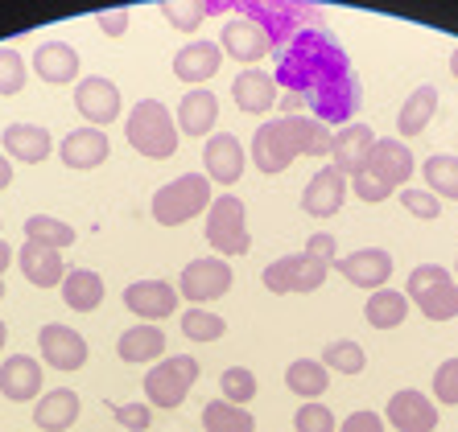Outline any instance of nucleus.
<instances>
[{
  "instance_id": "obj_45",
  "label": "nucleus",
  "mask_w": 458,
  "mask_h": 432,
  "mask_svg": "<svg viewBox=\"0 0 458 432\" xmlns=\"http://www.w3.org/2000/svg\"><path fill=\"white\" fill-rule=\"evenodd\" d=\"M396 194H401V206H405L413 219L437 222V214H442V202H437L429 190H409V186H405V190H396Z\"/></svg>"
},
{
  "instance_id": "obj_35",
  "label": "nucleus",
  "mask_w": 458,
  "mask_h": 432,
  "mask_svg": "<svg viewBox=\"0 0 458 432\" xmlns=\"http://www.w3.org/2000/svg\"><path fill=\"white\" fill-rule=\"evenodd\" d=\"M421 178H426V190L434 194L437 202L442 198L458 202V157L454 153H434V157H426Z\"/></svg>"
},
{
  "instance_id": "obj_47",
  "label": "nucleus",
  "mask_w": 458,
  "mask_h": 432,
  "mask_svg": "<svg viewBox=\"0 0 458 432\" xmlns=\"http://www.w3.org/2000/svg\"><path fill=\"white\" fill-rule=\"evenodd\" d=\"M306 255H310V260H318V264L331 268L335 260H339V239H335L331 231H314V235L306 239Z\"/></svg>"
},
{
  "instance_id": "obj_37",
  "label": "nucleus",
  "mask_w": 458,
  "mask_h": 432,
  "mask_svg": "<svg viewBox=\"0 0 458 432\" xmlns=\"http://www.w3.org/2000/svg\"><path fill=\"white\" fill-rule=\"evenodd\" d=\"M203 428L207 432H256V420H252V411L248 408H235V403L227 400H211L203 408Z\"/></svg>"
},
{
  "instance_id": "obj_41",
  "label": "nucleus",
  "mask_w": 458,
  "mask_h": 432,
  "mask_svg": "<svg viewBox=\"0 0 458 432\" xmlns=\"http://www.w3.org/2000/svg\"><path fill=\"white\" fill-rule=\"evenodd\" d=\"M219 387H224V400L235 403V408H248V403L256 400V375L248 367H227L224 375H219Z\"/></svg>"
},
{
  "instance_id": "obj_5",
  "label": "nucleus",
  "mask_w": 458,
  "mask_h": 432,
  "mask_svg": "<svg viewBox=\"0 0 458 432\" xmlns=\"http://www.w3.org/2000/svg\"><path fill=\"white\" fill-rule=\"evenodd\" d=\"M232 12L248 17L252 25H260V33L268 37L273 50L289 42V37H298L301 29H314L318 25V9H306V4H285V0H244V4H232Z\"/></svg>"
},
{
  "instance_id": "obj_39",
  "label": "nucleus",
  "mask_w": 458,
  "mask_h": 432,
  "mask_svg": "<svg viewBox=\"0 0 458 432\" xmlns=\"http://www.w3.org/2000/svg\"><path fill=\"white\" fill-rule=\"evenodd\" d=\"M232 4H224V0H211V4H182V0H170V4H161V17L174 25V29H182V33H194L199 25L207 21V17H215V12H227Z\"/></svg>"
},
{
  "instance_id": "obj_54",
  "label": "nucleus",
  "mask_w": 458,
  "mask_h": 432,
  "mask_svg": "<svg viewBox=\"0 0 458 432\" xmlns=\"http://www.w3.org/2000/svg\"><path fill=\"white\" fill-rule=\"evenodd\" d=\"M454 272H458V264H454Z\"/></svg>"
},
{
  "instance_id": "obj_52",
  "label": "nucleus",
  "mask_w": 458,
  "mask_h": 432,
  "mask_svg": "<svg viewBox=\"0 0 458 432\" xmlns=\"http://www.w3.org/2000/svg\"><path fill=\"white\" fill-rule=\"evenodd\" d=\"M450 74L458 79V46H454V54H450Z\"/></svg>"
},
{
  "instance_id": "obj_38",
  "label": "nucleus",
  "mask_w": 458,
  "mask_h": 432,
  "mask_svg": "<svg viewBox=\"0 0 458 432\" xmlns=\"http://www.w3.org/2000/svg\"><path fill=\"white\" fill-rule=\"evenodd\" d=\"M25 239L30 243H42V247H54V252H63L75 243V227L63 219H54V214H33L25 219Z\"/></svg>"
},
{
  "instance_id": "obj_21",
  "label": "nucleus",
  "mask_w": 458,
  "mask_h": 432,
  "mask_svg": "<svg viewBox=\"0 0 458 432\" xmlns=\"http://www.w3.org/2000/svg\"><path fill=\"white\" fill-rule=\"evenodd\" d=\"M335 268H339V276L352 280L355 288H384L388 276H393V255L384 252V247H360V252L335 260Z\"/></svg>"
},
{
  "instance_id": "obj_43",
  "label": "nucleus",
  "mask_w": 458,
  "mask_h": 432,
  "mask_svg": "<svg viewBox=\"0 0 458 432\" xmlns=\"http://www.w3.org/2000/svg\"><path fill=\"white\" fill-rule=\"evenodd\" d=\"M293 428L298 432H335L339 428V420H335V411L327 408V403L310 400V403H301V408L293 411Z\"/></svg>"
},
{
  "instance_id": "obj_15",
  "label": "nucleus",
  "mask_w": 458,
  "mask_h": 432,
  "mask_svg": "<svg viewBox=\"0 0 458 432\" xmlns=\"http://www.w3.org/2000/svg\"><path fill=\"white\" fill-rule=\"evenodd\" d=\"M178 288L170 280H132L124 288V309L128 313H137L140 321H165V317L178 313Z\"/></svg>"
},
{
  "instance_id": "obj_27",
  "label": "nucleus",
  "mask_w": 458,
  "mask_h": 432,
  "mask_svg": "<svg viewBox=\"0 0 458 432\" xmlns=\"http://www.w3.org/2000/svg\"><path fill=\"white\" fill-rule=\"evenodd\" d=\"M224 66V50L215 42H186L178 54H174V74H178L182 83H211L215 74Z\"/></svg>"
},
{
  "instance_id": "obj_20",
  "label": "nucleus",
  "mask_w": 458,
  "mask_h": 432,
  "mask_svg": "<svg viewBox=\"0 0 458 432\" xmlns=\"http://www.w3.org/2000/svg\"><path fill=\"white\" fill-rule=\"evenodd\" d=\"M232 99H235V107H240L244 116H265V112H273V107H277L281 91H277V83H273V74H268V71L248 66V71L235 74Z\"/></svg>"
},
{
  "instance_id": "obj_36",
  "label": "nucleus",
  "mask_w": 458,
  "mask_h": 432,
  "mask_svg": "<svg viewBox=\"0 0 458 432\" xmlns=\"http://www.w3.org/2000/svg\"><path fill=\"white\" fill-rule=\"evenodd\" d=\"M322 367L335 370V375H363L368 370V354H363V346L355 342V337H335V342H327V350H322Z\"/></svg>"
},
{
  "instance_id": "obj_17",
  "label": "nucleus",
  "mask_w": 458,
  "mask_h": 432,
  "mask_svg": "<svg viewBox=\"0 0 458 432\" xmlns=\"http://www.w3.org/2000/svg\"><path fill=\"white\" fill-rule=\"evenodd\" d=\"M42 362L33 354H9L0 362V395L9 403H30L42 395Z\"/></svg>"
},
{
  "instance_id": "obj_28",
  "label": "nucleus",
  "mask_w": 458,
  "mask_h": 432,
  "mask_svg": "<svg viewBox=\"0 0 458 432\" xmlns=\"http://www.w3.org/2000/svg\"><path fill=\"white\" fill-rule=\"evenodd\" d=\"M0 140H4L9 161H21V165H42L54 148V137L42 124H9L0 132Z\"/></svg>"
},
{
  "instance_id": "obj_4",
  "label": "nucleus",
  "mask_w": 458,
  "mask_h": 432,
  "mask_svg": "<svg viewBox=\"0 0 458 432\" xmlns=\"http://www.w3.org/2000/svg\"><path fill=\"white\" fill-rule=\"evenodd\" d=\"M124 137L132 145V153L149 161H165V157H178V124H174L170 107L161 104V99H140L124 120Z\"/></svg>"
},
{
  "instance_id": "obj_29",
  "label": "nucleus",
  "mask_w": 458,
  "mask_h": 432,
  "mask_svg": "<svg viewBox=\"0 0 458 432\" xmlns=\"http://www.w3.org/2000/svg\"><path fill=\"white\" fill-rule=\"evenodd\" d=\"M215 124H219L215 91H186L178 104V137H207Z\"/></svg>"
},
{
  "instance_id": "obj_11",
  "label": "nucleus",
  "mask_w": 458,
  "mask_h": 432,
  "mask_svg": "<svg viewBox=\"0 0 458 432\" xmlns=\"http://www.w3.org/2000/svg\"><path fill=\"white\" fill-rule=\"evenodd\" d=\"M327 272H331L327 264H318V260H310L306 252H298V255L273 260V264L260 272V280H265L268 293L285 296V293H314V288H322L327 285Z\"/></svg>"
},
{
  "instance_id": "obj_7",
  "label": "nucleus",
  "mask_w": 458,
  "mask_h": 432,
  "mask_svg": "<svg viewBox=\"0 0 458 432\" xmlns=\"http://www.w3.org/2000/svg\"><path fill=\"white\" fill-rule=\"evenodd\" d=\"M211 206V181L203 173H182V178L165 181L157 194H153V219L161 227H182V222L199 219V214Z\"/></svg>"
},
{
  "instance_id": "obj_26",
  "label": "nucleus",
  "mask_w": 458,
  "mask_h": 432,
  "mask_svg": "<svg viewBox=\"0 0 458 432\" xmlns=\"http://www.w3.org/2000/svg\"><path fill=\"white\" fill-rule=\"evenodd\" d=\"M79 411H83V403H79L75 391L54 387V391H46V395H38V403H33V424H38V432H66V428H75Z\"/></svg>"
},
{
  "instance_id": "obj_44",
  "label": "nucleus",
  "mask_w": 458,
  "mask_h": 432,
  "mask_svg": "<svg viewBox=\"0 0 458 432\" xmlns=\"http://www.w3.org/2000/svg\"><path fill=\"white\" fill-rule=\"evenodd\" d=\"M434 400L442 408H458V359L437 362L434 370Z\"/></svg>"
},
{
  "instance_id": "obj_31",
  "label": "nucleus",
  "mask_w": 458,
  "mask_h": 432,
  "mask_svg": "<svg viewBox=\"0 0 458 432\" xmlns=\"http://www.w3.org/2000/svg\"><path fill=\"white\" fill-rule=\"evenodd\" d=\"M58 288H63L66 309H75V313H96L104 305V276L91 268H71Z\"/></svg>"
},
{
  "instance_id": "obj_16",
  "label": "nucleus",
  "mask_w": 458,
  "mask_h": 432,
  "mask_svg": "<svg viewBox=\"0 0 458 432\" xmlns=\"http://www.w3.org/2000/svg\"><path fill=\"white\" fill-rule=\"evenodd\" d=\"M347 178H343L335 165H322L314 178H310L306 194H301V211L310 219H335L343 211V202H347Z\"/></svg>"
},
{
  "instance_id": "obj_6",
  "label": "nucleus",
  "mask_w": 458,
  "mask_h": 432,
  "mask_svg": "<svg viewBox=\"0 0 458 432\" xmlns=\"http://www.w3.org/2000/svg\"><path fill=\"white\" fill-rule=\"evenodd\" d=\"M405 296L421 309L426 321H454L458 317V280L442 264H421L409 272Z\"/></svg>"
},
{
  "instance_id": "obj_2",
  "label": "nucleus",
  "mask_w": 458,
  "mask_h": 432,
  "mask_svg": "<svg viewBox=\"0 0 458 432\" xmlns=\"http://www.w3.org/2000/svg\"><path fill=\"white\" fill-rule=\"evenodd\" d=\"M331 153V128L314 116H273L256 128L248 157L260 173H285L298 157H327Z\"/></svg>"
},
{
  "instance_id": "obj_49",
  "label": "nucleus",
  "mask_w": 458,
  "mask_h": 432,
  "mask_svg": "<svg viewBox=\"0 0 458 432\" xmlns=\"http://www.w3.org/2000/svg\"><path fill=\"white\" fill-rule=\"evenodd\" d=\"M128 21H132V12H128V9H104V12H96V25L107 33V37H124Z\"/></svg>"
},
{
  "instance_id": "obj_46",
  "label": "nucleus",
  "mask_w": 458,
  "mask_h": 432,
  "mask_svg": "<svg viewBox=\"0 0 458 432\" xmlns=\"http://www.w3.org/2000/svg\"><path fill=\"white\" fill-rule=\"evenodd\" d=\"M112 416H116V424H124L128 432H145L153 424L149 403H112Z\"/></svg>"
},
{
  "instance_id": "obj_33",
  "label": "nucleus",
  "mask_w": 458,
  "mask_h": 432,
  "mask_svg": "<svg viewBox=\"0 0 458 432\" xmlns=\"http://www.w3.org/2000/svg\"><path fill=\"white\" fill-rule=\"evenodd\" d=\"M285 387L293 391V395H301V403L322 400L327 387H331V370L322 367L318 359H293L285 367Z\"/></svg>"
},
{
  "instance_id": "obj_9",
  "label": "nucleus",
  "mask_w": 458,
  "mask_h": 432,
  "mask_svg": "<svg viewBox=\"0 0 458 432\" xmlns=\"http://www.w3.org/2000/svg\"><path fill=\"white\" fill-rule=\"evenodd\" d=\"M207 243L215 247L219 260H227V255H248V247H252V235H248V211L235 194H219V198H211V206H207Z\"/></svg>"
},
{
  "instance_id": "obj_19",
  "label": "nucleus",
  "mask_w": 458,
  "mask_h": 432,
  "mask_svg": "<svg viewBox=\"0 0 458 432\" xmlns=\"http://www.w3.org/2000/svg\"><path fill=\"white\" fill-rule=\"evenodd\" d=\"M219 50H224V58H235V62H244V66H252V62H260L273 46H268V37L260 33V25H252L248 17H240V12H232L227 17V25H224V33H219Z\"/></svg>"
},
{
  "instance_id": "obj_40",
  "label": "nucleus",
  "mask_w": 458,
  "mask_h": 432,
  "mask_svg": "<svg viewBox=\"0 0 458 432\" xmlns=\"http://www.w3.org/2000/svg\"><path fill=\"white\" fill-rule=\"evenodd\" d=\"M182 334L191 337V342H219L227 334V321L203 305H191L182 313Z\"/></svg>"
},
{
  "instance_id": "obj_12",
  "label": "nucleus",
  "mask_w": 458,
  "mask_h": 432,
  "mask_svg": "<svg viewBox=\"0 0 458 432\" xmlns=\"http://www.w3.org/2000/svg\"><path fill=\"white\" fill-rule=\"evenodd\" d=\"M75 107L79 116L87 120V128H99L104 132V124H116L120 120V87L112 83V79H104V74H91V79H79L75 87Z\"/></svg>"
},
{
  "instance_id": "obj_51",
  "label": "nucleus",
  "mask_w": 458,
  "mask_h": 432,
  "mask_svg": "<svg viewBox=\"0 0 458 432\" xmlns=\"http://www.w3.org/2000/svg\"><path fill=\"white\" fill-rule=\"evenodd\" d=\"M9 186H13V161L0 157V190H9Z\"/></svg>"
},
{
  "instance_id": "obj_22",
  "label": "nucleus",
  "mask_w": 458,
  "mask_h": 432,
  "mask_svg": "<svg viewBox=\"0 0 458 432\" xmlns=\"http://www.w3.org/2000/svg\"><path fill=\"white\" fill-rule=\"evenodd\" d=\"M13 260H17V268H21V276L30 280L33 288H58L66 276V264L63 255L54 252V247H42V243H30L25 239L17 252H13Z\"/></svg>"
},
{
  "instance_id": "obj_10",
  "label": "nucleus",
  "mask_w": 458,
  "mask_h": 432,
  "mask_svg": "<svg viewBox=\"0 0 458 432\" xmlns=\"http://www.w3.org/2000/svg\"><path fill=\"white\" fill-rule=\"evenodd\" d=\"M232 264L219 260V255H203V260H191L182 268V280H178V296H186L191 305H211L219 296L232 293Z\"/></svg>"
},
{
  "instance_id": "obj_18",
  "label": "nucleus",
  "mask_w": 458,
  "mask_h": 432,
  "mask_svg": "<svg viewBox=\"0 0 458 432\" xmlns=\"http://www.w3.org/2000/svg\"><path fill=\"white\" fill-rule=\"evenodd\" d=\"M384 420L393 424L396 432H434L437 428V408H434V400H429V395L405 387V391H396L393 400H388Z\"/></svg>"
},
{
  "instance_id": "obj_13",
  "label": "nucleus",
  "mask_w": 458,
  "mask_h": 432,
  "mask_svg": "<svg viewBox=\"0 0 458 432\" xmlns=\"http://www.w3.org/2000/svg\"><path fill=\"white\" fill-rule=\"evenodd\" d=\"M203 169H207L203 173L207 181L235 186L248 169V148L240 145V137H232V132H215V137L203 145Z\"/></svg>"
},
{
  "instance_id": "obj_8",
  "label": "nucleus",
  "mask_w": 458,
  "mask_h": 432,
  "mask_svg": "<svg viewBox=\"0 0 458 432\" xmlns=\"http://www.w3.org/2000/svg\"><path fill=\"white\" fill-rule=\"evenodd\" d=\"M194 383H199V359H191V354H165L145 375V400H149V408L174 411L186 403Z\"/></svg>"
},
{
  "instance_id": "obj_14",
  "label": "nucleus",
  "mask_w": 458,
  "mask_h": 432,
  "mask_svg": "<svg viewBox=\"0 0 458 432\" xmlns=\"http://www.w3.org/2000/svg\"><path fill=\"white\" fill-rule=\"evenodd\" d=\"M38 350H42V362L54 370L87 367V337L71 326H58V321L38 329Z\"/></svg>"
},
{
  "instance_id": "obj_24",
  "label": "nucleus",
  "mask_w": 458,
  "mask_h": 432,
  "mask_svg": "<svg viewBox=\"0 0 458 432\" xmlns=\"http://www.w3.org/2000/svg\"><path fill=\"white\" fill-rule=\"evenodd\" d=\"M79 50L71 42H42L33 50V74L42 79V83H54V87H66L79 79Z\"/></svg>"
},
{
  "instance_id": "obj_50",
  "label": "nucleus",
  "mask_w": 458,
  "mask_h": 432,
  "mask_svg": "<svg viewBox=\"0 0 458 432\" xmlns=\"http://www.w3.org/2000/svg\"><path fill=\"white\" fill-rule=\"evenodd\" d=\"M9 264H13V247L0 239V301H4V272H9Z\"/></svg>"
},
{
  "instance_id": "obj_3",
  "label": "nucleus",
  "mask_w": 458,
  "mask_h": 432,
  "mask_svg": "<svg viewBox=\"0 0 458 432\" xmlns=\"http://www.w3.org/2000/svg\"><path fill=\"white\" fill-rule=\"evenodd\" d=\"M413 169H417V161H413L405 140L384 137L372 145L368 161L347 178V190H352L360 202H388L401 186H409Z\"/></svg>"
},
{
  "instance_id": "obj_48",
  "label": "nucleus",
  "mask_w": 458,
  "mask_h": 432,
  "mask_svg": "<svg viewBox=\"0 0 458 432\" xmlns=\"http://www.w3.org/2000/svg\"><path fill=\"white\" fill-rule=\"evenodd\" d=\"M339 432H384V416L380 411L360 408V411H352V416L339 424Z\"/></svg>"
},
{
  "instance_id": "obj_34",
  "label": "nucleus",
  "mask_w": 458,
  "mask_h": 432,
  "mask_svg": "<svg viewBox=\"0 0 458 432\" xmlns=\"http://www.w3.org/2000/svg\"><path fill=\"white\" fill-rule=\"evenodd\" d=\"M363 317H368V326L372 329H396L405 326L409 317V296L401 288H376L368 296V305H363Z\"/></svg>"
},
{
  "instance_id": "obj_1",
  "label": "nucleus",
  "mask_w": 458,
  "mask_h": 432,
  "mask_svg": "<svg viewBox=\"0 0 458 432\" xmlns=\"http://www.w3.org/2000/svg\"><path fill=\"white\" fill-rule=\"evenodd\" d=\"M273 83L277 91L298 96L301 107H310V116L327 128L347 124L360 107V79L347 62V50L322 25L301 29L298 37L281 46Z\"/></svg>"
},
{
  "instance_id": "obj_53",
  "label": "nucleus",
  "mask_w": 458,
  "mask_h": 432,
  "mask_svg": "<svg viewBox=\"0 0 458 432\" xmlns=\"http://www.w3.org/2000/svg\"><path fill=\"white\" fill-rule=\"evenodd\" d=\"M4 342H9V329H4V321H0V350H4Z\"/></svg>"
},
{
  "instance_id": "obj_23",
  "label": "nucleus",
  "mask_w": 458,
  "mask_h": 432,
  "mask_svg": "<svg viewBox=\"0 0 458 432\" xmlns=\"http://www.w3.org/2000/svg\"><path fill=\"white\" fill-rule=\"evenodd\" d=\"M58 157H63L66 169H99L112 157V140H107V132H99V128H75L71 137H63Z\"/></svg>"
},
{
  "instance_id": "obj_32",
  "label": "nucleus",
  "mask_w": 458,
  "mask_h": 432,
  "mask_svg": "<svg viewBox=\"0 0 458 432\" xmlns=\"http://www.w3.org/2000/svg\"><path fill=\"white\" fill-rule=\"evenodd\" d=\"M437 116V87H417L413 96L401 104V116H396V132L401 137L396 140H413V137H421L429 128V120Z\"/></svg>"
},
{
  "instance_id": "obj_25",
  "label": "nucleus",
  "mask_w": 458,
  "mask_h": 432,
  "mask_svg": "<svg viewBox=\"0 0 458 432\" xmlns=\"http://www.w3.org/2000/svg\"><path fill=\"white\" fill-rule=\"evenodd\" d=\"M372 145H376V137H372V128L368 124H347V128H339V132H331V165L339 169L343 178H352L355 169L368 161V153H372Z\"/></svg>"
},
{
  "instance_id": "obj_42",
  "label": "nucleus",
  "mask_w": 458,
  "mask_h": 432,
  "mask_svg": "<svg viewBox=\"0 0 458 432\" xmlns=\"http://www.w3.org/2000/svg\"><path fill=\"white\" fill-rule=\"evenodd\" d=\"M25 79H30V66L13 46H0V96H21Z\"/></svg>"
},
{
  "instance_id": "obj_30",
  "label": "nucleus",
  "mask_w": 458,
  "mask_h": 432,
  "mask_svg": "<svg viewBox=\"0 0 458 432\" xmlns=\"http://www.w3.org/2000/svg\"><path fill=\"white\" fill-rule=\"evenodd\" d=\"M116 354L128 362V367L157 362V359H165V334H161V326L140 321V326H132V329H124V334H120Z\"/></svg>"
}]
</instances>
